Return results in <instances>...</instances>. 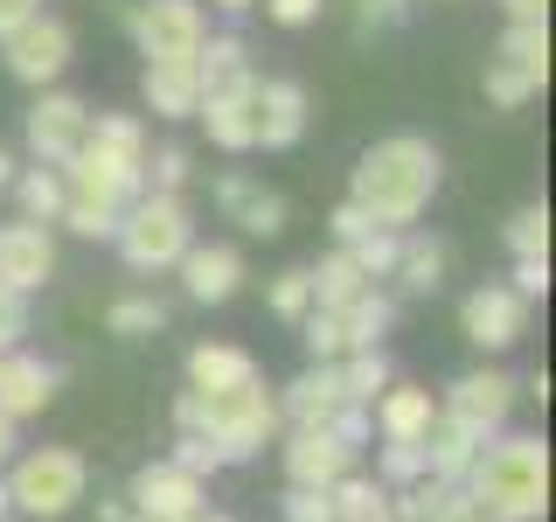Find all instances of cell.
<instances>
[{
	"instance_id": "obj_50",
	"label": "cell",
	"mask_w": 556,
	"mask_h": 522,
	"mask_svg": "<svg viewBox=\"0 0 556 522\" xmlns=\"http://www.w3.org/2000/svg\"><path fill=\"white\" fill-rule=\"evenodd\" d=\"M98 515H104V522H147V515H132V509H126V495H112V501H98Z\"/></svg>"
},
{
	"instance_id": "obj_18",
	"label": "cell",
	"mask_w": 556,
	"mask_h": 522,
	"mask_svg": "<svg viewBox=\"0 0 556 522\" xmlns=\"http://www.w3.org/2000/svg\"><path fill=\"white\" fill-rule=\"evenodd\" d=\"M174 272H181V293L195 307H230L243 293V251L237 244H188Z\"/></svg>"
},
{
	"instance_id": "obj_21",
	"label": "cell",
	"mask_w": 556,
	"mask_h": 522,
	"mask_svg": "<svg viewBox=\"0 0 556 522\" xmlns=\"http://www.w3.org/2000/svg\"><path fill=\"white\" fill-rule=\"evenodd\" d=\"M271 397H278V425H327V418L348 405L334 362H306V370L292 376L286 390H271Z\"/></svg>"
},
{
	"instance_id": "obj_27",
	"label": "cell",
	"mask_w": 556,
	"mask_h": 522,
	"mask_svg": "<svg viewBox=\"0 0 556 522\" xmlns=\"http://www.w3.org/2000/svg\"><path fill=\"white\" fill-rule=\"evenodd\" d=\"M195 77H202V98L230 91V84H251L257 63H251V49H243V35H208V42L195 49Z\"/></svg>"
},
{
	"instance_id": "obj_6",
	"label": "cell",
	"mask_w": 556,
	"mask_h": 522,
	"mask_svg": "<svg viewBox=\"0 0 556 522\" xmlns=\"http://www.w3.org/2000/svg\"><path fill=\"white\" fill-rule=\"evenodd\" d=\"M118 258H126L132 272H174L181 265V251L195 244V209H188V196H132L126 209H118Z\"/></svg>"
},
{
	"instance_id": "obj_29",
	"label": "cell",
	"mask_w": 556,
	"mask_h": 522,
	"mask_svg": "<svg viewBox=\"0 0 556 522\" xmlns=\"http://www.w3.org/2000/svg\"><path fill=\"white\" fill-rule=\"evenodd\" d=\"M8 196L22 202V216H28V223H56L70 188H63V167H42V161H35V167H14Z\"/></svg>"
},
{
	"instance_id": "obj_22",
	"label": "cell",
	"mask_w": 556,
	"mask_h": 522,
	"mask_svg": "<svg viewBox=\"0 0 556 522\" xmlns=\"http://www.w3.org/2000/svg\"><path fill=\"white\" fill-rule=\"evenodd\" d=\"M431 418H439V397H431V383H404V376H396L390 390L369 405L376 439H425Z\"/></svg>"
},
{
	"instance_id": "obj_54",
	"label": "cell",
	"mask_w": 556,
	"mask_h": 522,
	"mask_svg": "<svg viewBox=\"0 0 556 522\" xmlns=\"http://www.w3.org/2000/svg\"><path fill=\"white\" fill-rule=\"evenodd\" d=\"M382 522H390V515H382Z\"/></svg>"
},
{
	"instance_id": "obj_52",
	"label": "cell",
	"mask_w": 556,
	"mask_h": 522,
	"mask_svg": "<svg viewBox=\"0 0 556 522\" xmlns=\"http://www.w3.org/2000/svg\"><path fill=\"white\" fill-rule=\"evenodd\" d=\"M208 8H216V14H251L257 0H208Z\"/></svg>"
},
{
	"instance_id": "obj_45",
	"label": "cell",
	"mask_w": 556,
	"mask_h": 522,
	"mask_svg": "<svg viewBox=\"0 0 556 522\" xmlns=\"http://www.w3.org/2000/svg\"><path fill=\"white\" fill-rule=\"evenodd\" d=\"M508 286L521 293V300H543V293H549V258H515V278H508Z\"/></svg>"
},
{
	"instance_id": "obj_12",
	"label": "cell",
	"mask_w": 556,
	"mask_h": 522,
	"mask_svg": "<svg viewBox=\"0 0 556 522\" xmlns=\"http://www.w3.org/2000/svg\"><path fill=\"white\" fill-rule=\"evenodd\" d=\"M84 133H91V104H84L77 91H63V84L35 91L28 119H22V139H28V153H35L42 167H63L70 153L84 147Z\"/></svg>"
},
{
	"instance_id": "obj_19",
	"label": "cell",
	"mask_w": 556,
	"mask_h": 522,
	"mask_svg": "<svg viewBox=\"0 0 556 522\" xmlns=\"http://www.w3.org/2000/svg\"><path fill=\"white\" fill-rule=\"evenodd\" d=\"M195 119L208 126V139H216L223 153H251L257 147V77L230 84V91H208L195 104Z\"/></svg>"
},
{
	"instance_id": "obj_55",
	"label": "cell",
	"mask_w": 556,
	"mask_h": 522,
	"mask_svg": "<svg viewBox=\"0 0 556 522\" xmlns=\"http://www.w3.org/2000/svg\"><path fill=\"white\" fill-rule=\"evenodd\" d=\"M0 522H8V515H0Z\"/></svg>"
},
{
	"instance_id": "obj_17",
	"label": "cell",
	"mask_w": 556,
	"mask_h": 522,
	"mask_svg": "<svg viewBox=\"0 0 556 522\" xmlns=\"http://www.w3.org/2000/svg\"><path fill=\"white\" fill-rule=\"evenodd\" d=\"M63 390V370L49 356H35V348H8L0 356V411L22 425V418H42L49 405H56Z\"/></svg>"
},
{
	"instance_id": "obj_44",
	"label": "cell",
	"mask_w": 556,
	"mask_h": 522,
	"mask_svg": "<svg viewBox=\"0 0 556 522\" xmlns=\"http://www.w3.org/2000/svg\"><path fill=\"white\" fill-rule=\"evenodd\" d=\"M22 335H28V300L14 286H0V356H8V348H22Z\"/></svg>"
},
{
	"instance_id": "obj_8",
	"label": "cell",
	"mask_w": 556,
	"mask_h": 522,
	"mask_svg": "<svg viewBox=\"0 0 556 522\" xmlns=\"http://www.w3.org/2000/svg\"><path fill=\"white\" fill-rule=\"evenodd\" d=\"M126 35L147 63H195V49L208 42V14L202 0H132Z\"/></svg>"
},
{
	"instance_id": "obj_23",
	"label": "cell",
	"mask_w": 556,
	"mask_h": 522,
	"mask_svg": "<svg viewBox=\"0 0 556 522\" xmlns=\"http://www.w3.org/2000/svg\"><path fill=\"white\" fill-rule=\"evenodd\" d=\"M139 104H147L153 119H167V126H188L195 104H202L195 63H147V70H139Z\"/></svg>"
},
{
	"instance_id": "obj_51",
	"label": "cell",
	"mask_w": 556,
	"mask_h": 522,
	"mask_svg": "<svg viewBox=\"0 0 556 522\" xmlns=\"http://www.w3.org/2000/svg\"><path fill=\"white\" fill-rule=\"evenodd\" d=\"M14 167H22V161H14V153H8V147H0V196H8V182H14Z\"/></svg>"
},
{
	"instance_id": "obj_48",
	"label": "cell",
	"mask_w": 556,
	"mask_h": 522,
	"mask_svg": "<svg viewBox=\"0 0 556 522\" xmlns=\"http://www.w3.org/2000/svg\"><path fill=\"white\" fill-rule=\"evenodd\" d=\"M508 22H549V0H501Z\"/></svg>"
},
{
	"instance_id": "obj_7",
	"label": "cell",
	"mask_w": 556,
	"mask_h": 522,
	"mask_svg": "<svg viewBox=\"0 0 556 522\" xmlns=\"http://www.w3.org/2000/svg\"><path fill=\"white\" fill-rule=\"evenodd\" d=\"M549 84V22H508L494 42V57H486V77L480 91L494 112H521L529 98H543Z\"/></svg>"
},
{
	"instance_id": "obj_13",
	"label": "cell",
	"mask_w": 556,
	"mask_h": 522,
	"mask_svg": "<svg viewBox=\"0 0 556 522\" xmlns=\"http://www.w3.org/2000/svg\"><path fill=\"white\" fill-rule=\"evenodd\" d=\"M278 467H286V487H334L341 474L362 467V452L341 446L327 425H286L278 432Z\"/></svg>"
},
{
	"instance_id": "obj_39",
	"label": "cell",
	"mask_w": 556,
	"mask_h": 522,
	"mask_svg": "<svg viewBox=\"0 0 556 522\" xmlns=\"http://www.w3.org/2000/svg\"><path fill=\"white\" fill-rule=\"evenodd\" d=\"M181 474H195V481H208V474H223V452H216V439H202V432H174V452H167Z\"/></svg>"
},
{
	"instance_id": "obj_20",
	"label": "cell",
	"mask_w": 556,
	"mask_h": 522,
	"mask_svg": "<svg viewBox=\"0 0 556 522\" xmlns=\"http://www.w3.org/2000/svg\"><path fill=\"white\" fill-rule=\"evenodd\" d=\"M306 112L313 104L300 77H257V147H300Z\"/></svg>"
},
{
	"instance_id": "obj_30",
	"label": "cell",
	"mask_w": 556,
	"mask_h": 522,
	"mask_svg": "<svg viewBox=\"0 0 556 522\" xmlns=\"http://www.w3.org/2000/svg\"><path fill=\"white\" fill-rule=\"evenodd\" d=\"M334 370H341V397H348V405H376V397L396 383L390 348H355V356H341Z\"/></svg>"
},
{
	"instance_id": "obj_35",
	"label": "cell",
	"mask_w": 556,
	"mask_h": 522,
	"mask_svg": "<svg viewBox=\"0 0 556 522\" xmlns=\"http://www.w3.org/2000/svg\"><path fill=\"white\" fill-rule=\"evenodd\" d=\"M63 231L70 237H91V244H112V231H118V209L112 202H91V196H63Z\"/></svg>"
},
{
	"instance_id": "obj_49",
	"label": "cell",
	"mask_w": 556,
	"mask_h": 522,
	"mask_svg": "<svg viewBox=\"0 0 556 522\" xmlns=\"http://www.w3.org/2000/svg\"><path fill=\"white\" fill-rule=\"evenodd\" d=\"M14 452H22V425H14V418L0 411V474H8V460H14Z\"/></svg>"
},
{
	"instance_id": "obj_47",
	"label": "cell",
	"mask_w": 556,
	"mask_h": 522,
	"mask_svg": "<svg viewBox=\"0 0 556 522\" xmlns=\"http://www.w3.org/2000/svg\"><path fill=\"white\" fill-rule=\"evenodd\" d=\"M28 14H42V0H0V35H14Z\"/></svg>"
},
{
	"instance_id": "obj_11",
	"label": "cell",
	"mask_w": 556,
	"mask_h": 522,
	"mask_svg": "<svg viewBox=\"0 0 556 522\" xmlns=\"http://www.w3.org/2000/svg\"><path fill=\"white\" fill-rule=\"evenodd\" d=\"M459 335L480 348V356H508V348L529 335V300L508 286V278H486L459 300Z\"/></svg>"
},
{
	"instance_id": "obj_1",
	"label": "cell",
	"mask_w": 556,
	"mask_h": 522,
	"mask_svg": "<svg viewBox=\"0 0 556 522\" xmlns=\"http://www.w3.org/2000/svg\"><path fill=\"white\" fill-rule=\"evenodd\" d=\"M439 182H445L439 139L390 133L348 167V202H355L369 223H382V231H410V223L431 209V196H439Z\"/></svg>"
},
{
	"instance_id": "obj_9",
	"label": "cell",
	"mask_w": 556,
	"mask_h": 522,
	"mask_svg": "<svg viewBox=\"0 0 556 522\" xmlns=\"http://www.w3.org/2000/svg\"><path fill=\"white\" fill-rule=\"evenodd\" d=\"M0 63H8L14 84H28V91H49V84H63V70L77 63V35H70L63 14H28L14 35H0Z\"/></svg>"
},
{
	"instance_id": "obj_10",
	"label": "cell",
	"mask_w": 556,
	"mask_h": 522,
	"mask_svg": "<svg viewBox=\"0 0 556 522\" xmlns=\"http://www.w3.org/2000/svg\"><path fill=\"white\" fill-rule=\"evenodd\" d=\"M515 397H521V383H515L508 370H494V362H480V370H466V376H452V383H445L439 418L466 425L473 439H494V432H508Z\"/></svg>"
},
{
	"instance_id": "obj_38",
	"label": "cell",
	"mask_w": 556,
	"mask_h": 522,
	"mask_svg": "<svg viewBox=\"0 0 556 522\" xmlns=\"http://www.w3.org/2000/svg\"><path fill=\"white\" fill-rule=\"evenodd\" d=\"M396 244H404V231H382V223H376V231H362L355 244H341V251H348V258H355V265L382 286V278L396 272Z\"/></svg>"
},
{
	"instance_id": "obj_53",
	"label": "cell",
	"mask_w": 556,
	"mask_h": 522,
	"mask_svg": "<svg viewBox=\"0 0 556 522\" xmlns=\"http://www.w3.org/2000/svg\"><path fill=\"white\" fill-rule=\"evenodd\" d=\"M181 522H237V515H223V509H195V515H181Z\"/></svg>"
},
{
	"instance_id": "obj_2",
	"label": "cell",
	"mask_w": 556,
	"mask_h": 522,
	"mask_svg": "<svg viewBox=\"0 0 556 522\" xmlns=\"http://www.w3.org/2000/svg\"><path fill=\"white\" fill-rule=\"evenodd\" d=\"M466 495L486 522H543L549 509V446L543 432H494L473 467H466Z\"/></svg>"
},
{
	"instance_id": "obj_42",
	"label": "cell",
	"mask_w": 556,
	"mask_h": 522,
	"mask_svg": "<svg viewBox=\"0 0 556 522\" xmlns=\"http://www.w3.org/2000/svg\"><path fill=\"white\" fill-rule=\"evenodd\" d=\"M286 522H334L327 487H286Z\"/></svg>"
},
{
	"instance_id": "obj_33",
	"label": "cell",
	"mask_w": 556,
	"mask_h": 522,
	"mask_svg": "<svg viewBox=\"0 0 556 522\" xmlns=\"http://www.w3.org/2000/svg\"><path fill=\"white\" fill-rule=\"evenodd\" d=\"M188 182H195V153L188 147H147V188L153 196H188Z\"/></svg>"
},
{
	"instance_id": "obj_37",
	"label": "cell",
	"mask_w": 556,
	"mask_h": 522,
	"mask_svg": "<svg viewBox=\"0 0 556 522\" xmlns=\"http://www.w3.org/2000/svg\"><path fill=\"white\" fill-rule=\"evenodd\" d=\"M265 307L278 313V321L300 327L306 313H313V278H306V265H286V272H278V278H271V293H265Z\"/></svg>"
},
{
	"instance_id": "obj_4",
	"label": "cell",
	"mask_w": 556,
	"mask_h": 522,
	"mask_svg": "<svg viewBox=\"0 0 556 522\" xmlns=\"http://www.w3.org/2000/svg\"><path fill=\"white\" fill-rule=\"evenodd\" d=\"M147 147L153 139H147V119L139 112H91L84 147L63 161V188L126 209L132 196H147Z\"/></svg>"
},
{
	"instance_id": "obj_16",
	"label": "cell",
	"mask_w": 556,
	"mask_h": 522,
	"mask_svg": "<svg viewBox=\"0 0 556 522\" xmlns=\"http://www.w3.org/2000/svg\"><path fill=\"white\" fill-rule=\"evenodd\" d=\"M208 202L223 209V223H237L243 237H286V196L278 188H265V182H251V174H216V188H208Z\"/></svg>"
},
{
	"instance_id": "obj_3",
	"label": "cell",
	"mask_w": 556,
	"mask_h": 522,
	"mask_svg": "<svg viewBox=\"0 0 556 522\" xmlns=\"http://www.w3.org/2000/svg\"><path fill=\"white\" fill-rule=\"evenodd\" d=\"M174 432H202V439H216L223 467H243L257 460L265 446H278V397L265 376L251 383H230V390H181L174 397Z\"/></svg>"
},
{
	"instance_id": "obj_43",
	"label": "cell",
	"mask_w": 556,
	"mask_h": 522,
	"mask_svg": "<svg viewBox=\"0 0 556 522\" xmlns=\"http://www.w3.org/2000/svg\"><path fill=\"white\" fill-rule=\"evenodd\" d=\"M265 8V22H278V28H313L327 14V0H257Z\"/></svg>"
},
{
	"instance_id": "obj_32",
	"label": "cell",
	"mask_w": 556,
	"mask_h": 522,
	"mask_svg": "<svg viewBox=\"0 0 556 522\" xmlns=\"http://www.w3.org/2000/svg\"><path fill=\"white\" fill-rule=\"evenodd\" d=\"M104 327H112L118 341H147L167 327V300H153V293H126V300L104 307Z\"/></svg>"
},
{
	"instance_id": "obj_36",
	"label": "cell",
	"mask_w": 556,
	"mask_h": 522,
	"mask_svg": "<svg viewBox=\"0 0 556 522\" xmlns=\"http://www.w3.org/2000/svg\"><path fill=\"white\" fill-rule=\"evenodd\" d=\"M501 244H508V258H549V209L529 202L508 216V231H501Z\"/></svg>"
},
{
	"instance_id": "obj_31",
	"label": "cell",
	"mask_w": 556,
	"mask_h": 522,
	"mask_svg": "<svg viewBox=\"0 0 556 522\" xmlns=\"http://www.w3.org/2000/svg\"><path fill=\"white\" fill-rule=\"evenodd\" d=\"M327 501H334V522H382L390 515V487H382L376 474H362V467L327 487Z\"/></svg>"
},
{
	"instance_id": "obj_25",
	"label": "cell",
	"mask_w": 556,
	"mask_h": 522,
	"mask_svg": "<svg viewBox=\"0 0 556 522\" xmlns=\"http://www.w3.org/2000/svg\"><path fill=\"white\" fill-rule=\"evenodd\" d=\"M251 376H257V362L237 341H195L188 348V390H230V383H251Z\"/></svg>"
},
{
	"instance_id": "obj_41",
	"label": "cell",
	"mask_w": 556,
	"mask_h": 522,
	"mask_svg": "<svg viewBox=\"0 0 556 522\" xmlns=\"http://www.w3.org/2000/svg\"><path fill=\"white\" fill-rule=\"evenodd\" d=\"M327 432H334V439H341V446H355V452H362V446H376V425H369V405H341L334 418H327Z\"/></svg>"
},
{
	"instance_id": "obj_34",
	"label": "cell",
	"mask_w": 556,
	"mask_h": 522,
	"mask_svg": "<svg viewBox=\"0 0 556 522\" xmlns=\"http://www.w3.org/2000/svg\"><path fill=\"white\" fill-rule=\"evenodd\" d=\"M376 481L382 487H417L425 481V439H382L376 446Z\"/></svg>"
},
{
	"instance_id": "obj_15",
	"label": "cell",
	"mask_w": 556,
	"mask_h": 522,
	"mask_svg": "<svg viewBox=\"0 0 556 522\" xmlns=\"http://www.w3.org/2000/svg\"><path fill=\"white\" fill-rule=\"evenodd\" d=\"M49 278H56V237H49V223H0V286H14L28 300V293H42Z\"/></svg>"
},
{
	"instance_id": "obj_14",
	"label": "cell",
	"mask_w": 556,
	"mask_h": 522,
	"mask_svg": "<svg viewBox=\"0 0 556 522\" xmlns=\"http://www.w3.org/2000/svg\"><path fill=\"white\" fill-rule=\"evenodd\" d=\"M126 509L147 515V522H181V515L208 509V481L181 474L174 460H147V467L132 474V487H126Z\"/></svg>"
},
{
	"instance_id": "obj_5",
	"label": "cell",
	"mask_w": 556,
	"mask_h": 522,
	"mask_svg": "<svg viewBox=\"0 0 556 522\" xmlns=\"http://www.w3.org/2000/svg\"><path fill=\"white\" fill-rule=\"evenodd\" d=\"M8 501L14 515H35V522H56L70 515L84 495H91V460L77 446H28L8 460Z\"/></svg>"
},
{
	"instance_id": "obj_28",
	"label": "cell",
	"mask_w": 556,
	"mask_h": 522,
	"mask_svg": "<svg viewBox=\"0 0 556 522\" xmlns=\"http://www.w3.org/2000/svg\"><path fill=\"white\" fill-rule=\"evenodd\" d=\"M306 278H313V307H348V300H362V293L376 286V278L362 272L355 258L341 251V244H334V251L320 258V265H306Z\"/></svg>"
},
{
	"instance_id": "obj_24",
	"label": "cell",
	"mask_w": 556,
	"mask_h": 522,
	"mask_svg": "<svg viewBox=\"0 0 556 522\" xmlns=\"http://www.w3.org/2000/svg\"><path fill=\"white\" fill-rule=\"evenodd\" d=\"M445 272H452V251H445V237H425V231H404V244H396V293L404 300H431V293L445 286Z\"/></svg>"
},
{
	"instance_id": "obj_26",
	"label": "cell",
	"mask_w": 556,
	"mask_h": 522,
	"mask_svg": "<svg viewBox=\"0 0 556 522\" xmlns=\"http://www.w3.org/2000/svg\"><path fill=\"white\" fill-rule=\"evenodd\" d=\"M480 446H486V439H473L466 425L431 418V432H425V481H466V467H473Z\"/></svg>"
},
{
	"instance_id": "obj_46",
	"label": "cell",
	"mask_w": 556,
	"mask_h": 522,
	"mask_svg": "<svg viewBox=\"0 0 556 522\" xmlns=\"http://www.w3.org/2000/svg\"><path fill=\"white\" fill-rule=\"evenodd\" d=\"M362 231H376V223H369V216H362V209H355V202H334V216H327V237H334V244H355Z\"/></svg>"
},
{
	"instance_id": "obj_40",
	"label": "cell",
	"mask_w": 556,
	"mask_h": 522,
	"mask_svg": "<svg viewBox=\"0 0 556 522\" xmlns=\"http://www.w3.org/2000/svg\"><path fill=\"white\" fill-rule=\"evenodd\" d=\"M355 35H376V28H404L417 14V0H355Z\"/></svg>"
}]
</instances>
